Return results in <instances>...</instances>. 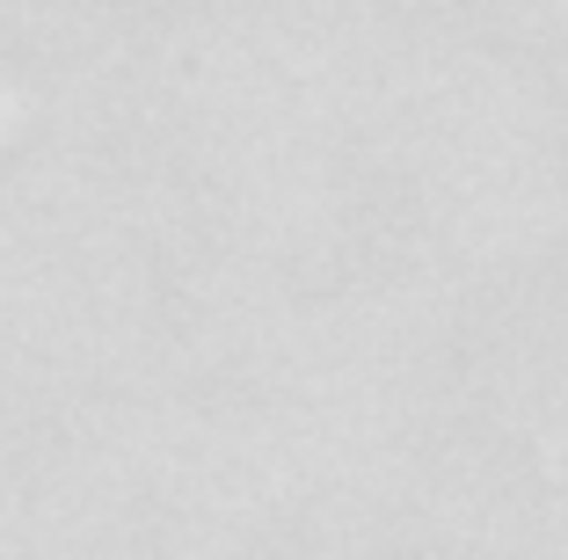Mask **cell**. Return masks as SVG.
Masks as SVG:
<instances>
[]
</instances>
